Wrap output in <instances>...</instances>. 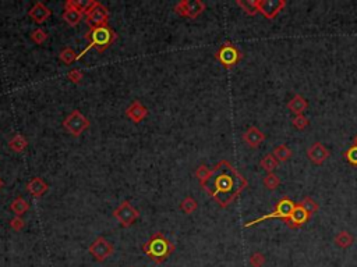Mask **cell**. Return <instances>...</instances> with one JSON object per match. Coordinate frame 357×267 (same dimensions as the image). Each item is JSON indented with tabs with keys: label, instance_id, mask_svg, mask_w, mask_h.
<instances>
[{
	"label": "cell",
	"instance_id": "1",
	"mask_svg": "<svg viewBox=\"0 0 357 267\" xmlns=\"http://www.w3.org/2000/svg\"><path fill=\"white\" fill-rule=\"evenodd\" d=\"M249 187L247 180L228 160H221L212 169V175L203 185L221 208H228Z\"/></svg>",
	"mask_w": 357,
	"mask_h": 267
},
{
	"label": "cell",
	"instance_id": "2",
	"mask_svg": "<svg viewBox=\"0 0 357 267\" xmlns=\"http://www.w3.org/2000/svg\"><path fill=\"white\" fill-rule=\"evenodd\" d=\"M143 252L156 265L164 263L174 252V245L162 232H155L143 245Z\"/></svg>",
	"mask_w": 357,
	"mask_h": 267
},
{
	"label": "cell",
	"instance_id": "3",
	"mask_svg": "<svg viewBox=\"0 0 357 267\" xmlns=\"http://www.w3.org/2000/svg\"><path fill=\"white\" fill-rule=\"evenodd\" d=\"M85 39H88L87 48L78 53V60L84 55H87L88 50H91L92 48L97 49V52H99V53L105 52L106 49H109L115 43V40L117 39V34L107 25L106 27H97V28H91L88 31Z\"/></svg>",
	"mask_w": 357,
	"mask_h": 267
},
{
	"label": "cell",
	"instance_id": "4",
	"mask_svg": "<svg viewBox=\"0 0 357 267\" xmlns=\"http://www.w3.org/2000/svg\"><path fill=\"white\" fill-rule=\"evenodd\" d=\"M294 206H296V203L290 199L289 196H283V198H280L279 202H278L276 206H275V209L272 210L271 213L264 214V216H261L258 219L252 220V221H249V223H244L243 227H244V229H249V227H252V226H255V224H258L261 221L268 219H282L285 220V221H288L290 216H292V211L294 209Z\"/></svg>",
	"mask_w": 357,
	"mask_h": 267
},
{
	"label": "cell",
	"instance_id": "5",
	"mask_svg": "<svg viewBox=\"0 0 357 267\" xmlns=\"http://www.w3.org/2000/svg\"><path fill=\"white\" fill-rule=\"evenodd\" d=\"M63 127L66 128L68 134H71L73 136H80L87 131L91 127V121L88 120L85 115L83 114L80 110H73L70 114L64 118L63 121Z\"/></svg>",
	"mask_w": 357,
	"mask_h": 267
},
{
	"label": "cell",
	"instance_id": "6",
	"mask_svg": "<svg viewBox=\"0 0 357 267\" xmlns=\"http://www.w3.org/2000/svg\"><path fill=\"white\" fill-rule=\"evenodd\" d=\"M241 57H243V55L240 50L231 42H225L215 53V58L225 68H233L234 66H237L240 63Z\"/></svg>",
	"mask_w": 357,
	"mask_h": 267
},
{
	"label": "cell",
	"instance_id": "7",
	"mask_svg": "<svg viewBox=\"0 0 357 267\" xmlns=\"http://www.w3.org/2000/svg\"><path fill=\"white\" fill-rule=\"evenodd\" d=\"M205 7V3L201 0H182L174 6L173 10L180 17L194 19L203 14Z\"/></svg>",
	"mask_w": 357,
	"mask_h": 267
},
{
	"label": "cell",
	"instance_id": "8",
	"mask_svg": "<svg viewBox=\"0 0 357 267\" xmlns=\"http://www.w3.org/2000/svg\"><path fill=\"white\" fill-rule=\"evenodd\" d=\"M85 19H87V24L91 28L106 27L107 21H109V10L102 3L95 1L94 6L88 10V13L85 14Z\"/></svg>",
	"mask_w": 357,
	"mask_h": 267
},
{
	"label": "cell",
	"instance_id": "9",
	"mask_svg": "<svg viewBox=\"0 0 357 267\" xmlns=\"http://www.w3.org/2000/svg\"><path fill=\"white\" fill-rule=\"evenodd\" d=\"M113 217L122 224V227H130L134 224V221L140 217V211L135 209L134 206L125 200L122 202V205L113 211Z\"/></svg>",
	"mask_w": 357,
	"mask_h": 267
},
{
	"label": "cell",
	"instance_id": "10",
	"mask_svg": "<svg viewBox=\"0 0 357 267\" xmlns=\"http://www.w3.org/2000/svg\"><path fill=\"white\" fill-rule=\"evenodd\" d=\"M113 245L107 241L106 238H104V237H99L97 238L91 245H89V248H88V252L91 253V256L95 259L97 262H105L107 258H110L112 256V253H113Z\"/></svg>",
	"mask_w": 357,
	"mask_h": 267
},
{
	"label": "cell",
	"instance_id": "11",
	"mask_svg": "<svg viewBox=\"0 0 357 267\" xmlns=\"http://www.w3.org/2000/svg\"><path fill=\"white\" fill-rule=\"evenodd\" d=\"M257 11L265 19H275L282 10L286 7V0H255Z\"/></svg>",
	"mask_w": 357,
	"mask_h": 267
},
{
	"label": "cell",
	"instance_id": "12",
	"mask_svg": "<svg viewBox=\"0 0 357 267\" xmlns=\"http://www.w3.org/2000/svg\"><path fill=\"white\" fill-rule=\"evenodd\" d=\"M329 154L331 153H329L328 148L321 142H314L307 149V156H309L310 162L313 164H317V166H321L322 163L327 162Z\"/></svg>",
	"mask_w": 357,
	"mask_h": 267
},
{
	"label": "cell",
	"instance_id": "13",
	"mask_svg": "<svg viewBox=\"0 0 357 267\" xmlns=\"http://www.w3.org/2000/svg\"><path fill=\"white\" fill-rule=\"evenodd\" d=\"M63 19L67 22L70 27H77L78 24L84 19V14L76 7L74 0H67L64 3V13H63Z\"/></svg>",
	"mask_w": 357,
	"mask_h": 267
},
{
	"label": "cell",
	"instance_id": "14",
	"mask_svg": "<svg viewBox=\"0 0 357 267\" xmlns=\"http://www.w3.org/2000/svg\"><path fill=\"white\" fill-rule=\"evenodd\" d=\"M309 220H310L309 213L300 206V203H296L294 209L292 211V216H290L289 220L285 221V223H286V226H288L289 229H300V227H303Z\"/></svg>",
	"mask_w": 357,
	"mask_h": 267
},
{
	"label": "cell",
	"instance_id": "15",
	"mask_svg": "<svg viewBox=\"0 0 357 267\" xmlns=\"http://www.w3.org/2000/svg\"><path fill=\"white\" fill-rule=\"evenodd\" d=\"M126 115H127L133 123L138 124V123H141L143 120H145V117L148 115V109H147L140 100H134L131 105L126 109Z\"/></svg>",
	"mask_w": 357,
	"mask_h": 267
},
{
	"label": "cell",
	"instance_id": "16",
	"mask_svg": "<svg viewBox=\"0 0 357 267\" xmlns=\"http://www.w3.org/2000/svg\"><path fill=\"white\" fill-rule=\"evenodd\" d=\"M28 16L34 19L37 24H42V22H45V21L52 16V10L49 9V7H46L45 3L37 1V3L29 9Z\"/></svg>",
	"mask_w": 357,
	"mask_h": 267
},
{
	"label": "cell",
	"instance_id": "17",
	"mask_svg": "<svg viewBox=\"0 0 357 267\" xmlns=\"http://www.w3.org/2000/svg\"><path fill=\"white\" fill-rule=\"evenodd\" d=\"M243 141L247 143L250 148L255 149L265 141V134L262 133L261 130H258L257 127H250L246 133L243 134Z\"/></svg>",
	"mask_w": 357,
	"mask_h": 267
},
{
	"label": "cell",
	"instance_id": "18",
	"mask_svg": "<svg viewBox=\"0 0 357 267\" xmlns=\"http://www.w3.org/2000/svg\"><path fill=\"white\" fill-rule=\"evenodd\" d=\"M49 190V185L39 177H34L27 182V191L34 196V198H41Z\"/></svg>",
	"mask_w": 357,
	"mask_h": 267
},
{
	"label": "cell",
	"instance_id": "19",
	"mask_svg": "<svg viewBox=\"0 0 357 267\" xmlns=\"http://www.w3.org/2000/svg\"><path fill=\"white\" fill-rule=\"evenodd\" d=\"M307 107H309V102L306 100L304 96L301 95H294L288 103V109L290 110V113H293L294 115L303 114V112H306Z\"/></svg>",
	"mask_w": 357,
	"mask_h": 267
},
{
	"label": "cell",
	"instance_id": "20",
	"mask_svg": "<svg viewBox=\"0 0 357 267\" xmlns=\"http://www.w3.org/2000/svg\"><path fill=\"white\" fill-rule=\"evenodd\" d=\"M10 210L14 213V216L22 217L29 210V203L22 196H17L16 199L10 203Z\"/></svg>",
	"mask_w": 357,
	"mask_h": 267
},
{
	"label": "cell",
	"instance_id": "21",
	"mask_svg": "<svg viewBox=\"0 0 357 267\" xmlns=\"http://www.w3.org/2000/svg\"><path fill=\"white\" fill-rule=\"evenodd\" d=\"M28 146V141L22 134H16L11 139H9V148L16 153L24 152Z\"/></svg>",
	"mask_w": 357,
	"mask_h": 267
},
{
	"label": "cell",
	"instance_id": "22",
	"mask_svg": "<svg viewBox=\"0 0 357 267\" xmlns=\"http://www.w3.org/2000/svg\"><path fill=\"white\" fill-rule=\"evenodd\" d=\"M334 242L340 249L350 248L353 245V242H355V237L349 231H339L338 234L335 235V238H334Z\"/></svg>",
	"mask_w": 357,
	"mask_h": 267
},
{
	"label": "cell",
	"instance_id": "23",
	"mask_svg": "<svg viewBox=\"0 0 357 267\" xmlns=\"http://www.w3.org/2000/svg\"><path fill=\"white\" fill-rule=\"evenodd\" d=\"M260 166L262 170H265L267 174L268 172H273L276 169H278V166H279V162L275 159V156L272 154V153H268V154H265L262 159H261L260 162Z\"/></svg>",
	"mask_w": 357,
	"mask_h": 267
},
{
	"label": "cell",
	"instance_id": "24",
	"mask_svg": "<svg viewBox=\"0 0 357 267\" xmlns=\"http://www.w3.org/2000/svg\"><path fill=\"white\" fill-rule=\"evenodd\" d=\"M59 60L66 66H71L78 60V53H76V50H73L71 48H64L59 53Z\"/></svg>",
	"mask_w": 357,
	"mask_h": 267
},
{
	"label": "cell",
	"instance_id": "25",
	"mask_svg": "<svg viewBox=\"0 0 357 267\" xmlns=\"http://www.w3.org/2000/svg\"><path fill=\"white\" fill-rule=\"evenodd\" d=\"M272 154L275 156V159L278 160V162H288L290 157L293 156V152L290 151L289 148H288V145H279V146H276L275 149H273V152Z\"/></svg>",
	"mask_w": 357,
	"mask_h": 267
},
{
	"label": "cell",
	"instance_id": "26",
	"mask_svg": "<svg viewBox=\"0 0 357 267\" xmlns=\"http://www.w3.org/2000/svg\"><path fill=\"white\" fill-rule=\"evenodd\" d=\"M197 209H198V203L193 196H186L180 203V210L184 214H193Z\"/></svg>",
	"mask_w": 357,
	"mask_h": 267
},
{
	"label": "cell",
	"instance_id": "27",
	"mask_svg": "<svg viewBox=\"0 0 357 267\" xmlns=\"http://www.w3.org/2000/svg\"><path fill=\"white\" fill-rule=\"evenodd\" d=\"M300 206L303 208V209L306 210L307 213L310 214V217L313 216V214H315L317 211H318L319 209V206H318V203L315 202V200L313 199L311 196H304L303 199H301V202H300Z\"/></svg>",
	"mask_w": 357,
	"mask_h": 267
},
{
	"label": "cell",
	"instance_id": "28",
	"mask_svg": "<svg viewBox=\"0 0 357 267\" xmlns=\"http://www.w3.org/2000/svg\"><path fill=\"white\" fill-rule=\"evenodd\" d=\"M262 182H264V187H265L267 190H270V191H275V190L280 185L279 177H278L276 174H273V172H268V174L264 177Z\"/></svg>",
	"mask_w": 357,
	"mask_h": 267
},
{
	"label": "cell",
	"instance_id": "29",
	"mask_svg": "<svg viewBox=\"0 0 357 267\" xmlns=\"http://www.w3.org/2000/svg\"><path fill=\"white\" fill-rule=\"evenodd\" d=\"M211 175H212V170H211V169H208L205 164L198 166V169L195 170V177H197V180L200 181L201 187H203L204 184L210 180V177H211Z\"/></svg>",
	"mask_w": 357,
	"mask_h": 267
},
{
	"label": "cell",
	"instance_id": "30",
	"mask_svg": "<svg viewBox=\"0 0 357 267\" xmlns=\"http://www.w3.org/2000/svg\"><path fill=\"white\" fill-rule=\"evenodd\" d=\"M237 3V6L243 9V11L247 14V16H255L258 11H257V6H255V0H246V1H243V0H237L236 1Z\"/></svg>",
	"mask_w": 357,
	"mask_h": 267
},
{
	"label": "cell",
	"instance_id": "31",
	"mask_svg": "<svg viewBox=\"0 0 357 267\" xmlns=\"http://www.w3.org/2000/svg\"><path fill=\"white\" fill-rule=\"evenodd\" d=\"M48 37H49L48 32L42 28L34 29V31L31 32V40H32L34 43H37V45H42L43 42H46Z\"/></svg>",
	"mask_w": 357,
	"mask_h": 267
},
{
	"label": "cell",
	"instance_id": "32",
	"mask_svg": "<svg viewBox=\"0 0 357 267\" xmlns=\"http://www.w3.org/2000/svg\"><path fill=\"white\" fill-rule=\"evenodd\" d=\"M292 124H293V127H294L296 130L303 131V130H306V128L310 125V120L304 114L294 115V118L292 120Z\"/></svg>",
	"mask_w": 357,
	"mask_h": 267
},
{
	"label": "cell",
	"instance_id": "33",
	"mask_svg": "<svg viewBox=\"0 0 357 267\" xmlns=\"http://www.w3.org/2000/svg\"><path fill=\"white\" fill-rule=\"evenodd\" d=\"M67 78L70 82H73V84L78 85V84L83 81V78H84V73H83L80 68H73V70H70L67 73Z\"/></svg>",
	"mask_w": 357,
	"mask_h": 267
},
{
	"label": "cell",
	"instance_id": "34",
	"mask_svg": "<svg viewBox=\"0 0 357 267\" xmlns=\"http://www.w3.org/2000/svg\"><path fill=\"white\" fill-rule=\"evenodd\" d=\"M250 265L251 267H262L265 265V262H267V259L264 256V253H261V252H254L252 255L250 256Z\"/></svg>",
	"mask_w": 357,
	"mask_h": 267
},
{
	"label": "cell",
	"instance_id": "35",
	"mask_svg": "<svg viewBox=\"0 0 357 267\" xmlns=\"http://www.w3.org/2000/svg\"><path fill=\"white\" fill-rule=\"evenodd\" d=\"M343 156H345V159H346V160H348L352 166H357V146L356 145L350 146L348 151L343 153Z\"/></svg>",
	"mask_w": 357,
	"mask_h": 267
},
{
	"label": "cell",
	"instance_id": "36",
	"mask_svg": "<svg viewBox=\"0 0 357 267\" xmlns=\"http://www.w3.org/2000/svg\"><path fill=\"white\" fill-rule=\"evenodd\" d=\"M10 227L14 229V231H21V229H24L25 227V221L22 217H19V216H14L13 219L10 220Z\"/></svg>",
	"mask_w": 357,
	"mask_h": 267
},
{
	"label": "cell",
	"instance_id": "37",
	"mask_svg": "<svg viewBox=\"0 0 357 267\" xmlns=\"http://www.w3.org/2000/svg\"><path fill=\"white\" fill-rule=\"evenodd\" d=\"M3 185H4V182L1 181V178H0V190H1V188H3Z\"/></svg>",
	"mask_w": 357,
	"mask_h": 267
},
{
	"label": "cell",
	"instance_id": "38",
	"mask_svg": "<svg viewBox=\"0 0 357 267\" xmlns=\"http://www.w3.org/2000/svg\"><path fill=\"white\" fill-rule=\"evenodd\" d=\"M355 145H356V146H357V135H356V136H355Z\"/></svg>",
	"mask_w": 357,
	"mask_h": 267
},
{
	"label": "cell",
	"instance_id": "39",
	"mask_svg": "<svg viewBox=\"0 0 357 267\" xmlns=\"http://www.w3.org/2000/svg\"><path fill=\"white\" fill-rule=\"evenodd\" d=\"M130 267H134V266H130Z\"/></svg>",
	"mask_w": 357,
	"mask_h": 267
}]
</instances>
